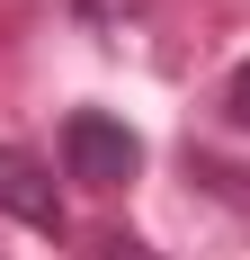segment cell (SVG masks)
Instances as JSON below:
<instances>
[{
  "instance_id": "obj_1",
  "label": "cell",
  "mask_w": 250,
  "mask_h": 260,
  "mask_svg": "<svg viewBox=\"0 0 250 260\" xmlns=\"http://www.w3.org/2000/svg\"><path fill=\"white\" fill-rule=\"evenodd\" d=\"M63 171L90 188H125L134 171H143V144H134V126H116V117H99V108H80L72 126H63Z\"/></svg>"
},
{
  "instance_id": "obj_2",
  "label": "cell",
  "mask_w": 250,
  "mask_h": 260,
  "mask_svg": "<svg viewBox=\"0 0 250 260\" xmlns=\"http://www.w3.org/2000/svg\"><path fill=\"white\" fill-rule=\"evenodd\" d=\"M0 207L18 215V224H36V234H63V198H54L45 161L27 153V144H0Z\"/></svg>"
},
{
  "instance_id": "obj_3",
  "label": "cell",
  "mask_w": 250,
  "mask_h": 260,
  "mask_svg": "<svg viewBox=\"0 0 250 260\" xmlns=\"http://www.w3.org/2000/svg\"><path fill=\"white\" fill-rule=\"evenodd\" d=\"M224 117H232V126H241V135H250V63H241V72H232V81H224Z\"/></svg>"
},
{
  "instance_id": "obj_4",
  "label": "cell",
  "mask_w": 250,
  "mask_h": 260,
  "mask_svg": "<svg viewBox=\"0 0 250 260\" xmlns=\"http://www.w3.org/2000/svg\"><path fill=\"white\" fill-rule=\"evenodd\" d=\"M90 260H152V251H143L134 234H99V242H90Z\"/></svg>"
}]
</instances>
